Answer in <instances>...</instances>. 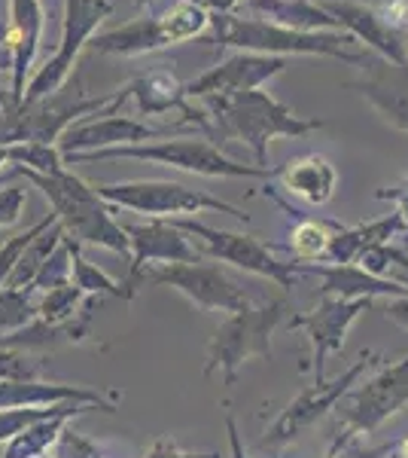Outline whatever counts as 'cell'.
Instances as JSON below:
<instances>
[{
	"label": "cell",
	"instance_id": "42",
	"mask_svg": "<svg viewBox=\"0 0 408 458\" xmlns=\"http://www.w3.org/2000/svg\"><path fill=\"white\" fill-rule=\"evenodd\" d=\"M135 6L137 10H144V6H150V0H135Z\"/></svg>",
	"mask_w": 408,
	"mask_h": 458
},
{
	"label": "cell",
	"instance_id": "21",
	"mask_svg": "<svg viewBox=\"0 0 408 458\" xmlns=\"http://www.w3.org/2000/svg\"><path fill=\"white\" fill-rule=\"evenodd\" d=\"M274 181L287 190V196L302 199L305 205H329L338 190V168L323 153H302L287 165L274 168Z\"/></svg>",
	"mask_w": 408,
	"mask_h": 458
},
{
	"label": "cell",
	"instance_id": "18",
	"mask_svg": "<svg viewBox=\"0 0 408 458\" xmlns=\"http://www.w3.org/2000/svg\"><path fill=\"white\" fill-rule=\"evenodd\" d=\"M321 4L345 34H351L357 43H366L375 55L387 58L393 64H408V34L387 25L372 6L357 0H314Z\"/></svg>",
	"mask_w": 408,
	"mask_h": 458
},
{
	"label": "cell",
	"instance_id": "6",
	"mask_svg": "<svg viewBox=\"0 0 408 458\" xmlns=\"http://www.w3.org/2000/svg\"><path fill=\"white\" fill-rule=\"evenodd\" d=\"M107 159L153 162V165L177 168V172L202 174V177H256V181L274 177V168L244 165V162L226 157L217 144L207 141L202 135L165 138V141L135 144V147H113V150H101V153H77V157L64 159V165H77V162H107Z\"/></svg>",
	"mask_w": 408,
	"mask_h": 458
},
{
	"label": "cell",
	"instance_id": "20",
	"mask_svg": "<svg viewBox=\"0 0 408 458\" xmlns=\"http://www.w3.org/2000/svg\"><path fill=\"white\" fill-rule=\"evenodd\" d=\"M302 276L321 278V293L336 300H378V297H408V287L390 278H378L357 263H299Z\"/></svg>",
	"mask_w": 408,
	"mask_h": 458
},
{
	"label": "cell",
	"instance_id": "40",
	"mask_svg": "<svg viewBox=\"0 0 408 458\" xmlns=\"http://www.w3.org/2000/svg\"><path fill=\"white\" fill-rule=\"evenodd\" d=\"M393 458H408V437H403L396 443V449H393Z\"/></svg>",
	"mask_w": 408,
	"mask_h": 458
},
{
	"label": "cell",
	"instance_id": "3",
	"mask_svg": "<svg viewBox=\"0 0 408 458\" xmlns=\"http://www.w3.org/2000/svg\"><path fill=\"white\" fill-rule=\"evenodd\" d=\"M10 172L21 174L28 183L43 190L64 235L77 242V245L104 248L122 257L131 254L129 235H125L120 220L113 217V208L95 193V183L83 181V177L68 172V168H58L52 174L25 172V168H10Z\"/></svg>",
	"mask_w": 408,
	"mask_h": 458
},
{
	"label": "cell",
	"instance_id": "17",
	"mask_svg": "<svg viewBox=\"0 0 408 458\" xmlns=\"http://www.w3.org/2000/svg\"><path fill=\"white\" fill-rule=\"evenodd\" d=\"M43 28H46L43 0H10V16L4 21V53L10 62V95L16 101H21L28 80L34 77Z\"/></svg>",
	"mask_w": 408,
	"mask_h": 458
},
{
	"label": "cell",
	"instance_id": "39",
	"mask_svg": "<svg viewBox=\"0 0 408 458\" xmlns=\"http://www.w3.org/2000/svg\"><path fill=\"white\" fill-rule=\"evenodd\" d=\"M198 6H204L207 13H235V6L241 4V0H196Z\"/></svg>",
	"mask_w": 408,
	"mask_h": 458
},
{
	"label": "cell",
	"instance_id": "29",
	"mask_svg": "<svg viewBox=\"0 0 408 458\" xmlns=\"http://www.w3.org/2000/svg\"><path fill=\"white\" fill-rule=\"evenodd\" d=\"M37 293L31 287H4L0 291V336L16 334L37 321Z\"/></svg>",
	"mask_w": 408,
	"mask_h": 458
},
{
	"label": "cell",
	"instance_id": "33",
	"mask_svg": "<svg viewBox=\"0 0 408 458\" xmlns=\"http://www.w3.org/2000/svg\"><path fill=\"white\" fill-rule=\"evenodd\" d=\"M393 449L396 443H384V446H366L360 443V437L338 443V446H329L326 458H393Z\"/></svg>",
	"mask_w": 408,
	"mask_h": 458
},
{
	"label": "cell",
	"instance_id": "2",
	"mask_svg": "<svg viewBox=\"0 0 408 458\" xmlns=\"http://www.w3.org/2000/svg\"><path fill=\"white\" fill-rule=\"evenodd\" d=\"M217 49H238V53L259 55H323L338 58L345 64H362L369 58L366 49H354L357 43L345 31H293L265 19H241L235 13H211V25L204 34Z\"/></svg>",
	"mask_w": 408,
	"mask_h": 458
},
{
	"label": "cell",
	"instance_id": "5",
	"mask_svg": "<svg viewBox=\"0 0 408 458\" xmlns=\"http://www.w3.org/2000/svg\"><path fill=\"white\" fill-rule=\"evenodd\" d=\"M207 25H211V13L204 6H198L196 0H171L165 10L140 16L129 21V25L110 28L104 34H95L88 47L98 55H153L168 47H177V43L204 37Z\"/></svg>",
	"mask_w": 408,
	"mask_h": 458
},
{
	"label": "cell",
	"instance_id": "7",
	"mask_svg": "<svg viewBox=\"0 0 408 458\" xmlns=\"http://www.w3.org/2000/svg\"><path fill=\"white\" fill-rule=\"evenodd\" d=\"M95 193H98L110 208L135 211L150 220L192 217V214H202V211H220V214H232L241 224H250V214H244L241 208L204 193V190H192L187 183H177V181L95 183Z\"/></svg>",
	"mask_w": 408,
	"mask_h": 458
},
{
	"label": "cell",
	"instance_id": "1",
	"mask_svg": "<svg viewBox=\"0 0 408 458\" xmlns=\"http://www.w3.org/2000/svg\"><path fill=\"white\" fill-rule=\"evenodd\" d=\"M204 114L207 141H217V147L229 141L244 144L259 168H269V144L274 138H305L323 129V120H305L262 89L226 98H204Z\"/></svg>",
	"mask_w": 408,
	"mask_h": 458
},
{
	"label": "cell",
	"instance_id": "9",
	"mask_svg": "<svg viewBox=\"0 0 408 458\" xmlns=\"http://www.w3.org/2000/svg\"><path fill=\"white\" fill-rule=\"evenodd\" d=\"M113 0H64V19H62V40L55 53L43 68L34 71L28 80L21 101H43L49 95L62 92L64 83L71 80L73 68L79 62V53L92 43L98 28L113 16Z\"/></svg>",
	"mask_w": 408,
	"mask_h": 458
},
{
	"label": "cell",
	"instance_id": "23",
	"mask_svg": "<svg viewBox=\"0 0 408 458\" xmlns=\"http://www.w3.org/2000/svg\"><path fill=\"white\" fill-rule=\"evenodd\" d=\"M399 229H405L403 214H387L381 220H369L360 226H338L332 233L329 250H326L323 263H357L369 248L375 245H387L390 235H396Z\"/></svg>",
	"mask_w": 408,
	"mask_h": 458
},
{
	"label": "cell",
	"instance_id": "10",
	"mask_svg": "<svg viewBox=\"0 0 408 458\" xmlns=\"http://www.w3.org/2000/svg\"><path fill=\"white\" fill-rule=\"evenodd\" d=\"M378 360H381V354L362 352L360 358L347 367V370H341L336 376V379L314 382V386H308L305 391H299V394L287 403V410L280 412V416L274 419L269 428H265V434L256 440V449H262V453H265V449H269V453H278V449L296 443L302 434L311 431V428L321 422L326 412L336 410V403L345 394H351V388L360 382V376L366 373L369 367H375Z\"/></svg>",
	"mask_w": 408,
	"mask_h": 458
},
{
	"label": "cell",
	"instance_id": "12",
	"mask_svg": "<svg viewBox=\"0 0 408 458\" xmlns=\"http://www.w3.org/2000/svg\"><path fill=\"white\" fill-rule=\"evenodd\" d=\"M405 406H408V352L403 360L381 367L372 379L362 382V386L347 397L332 446L347 443L354 437H362V434H375L378 428L384 422H390Z\"/></svg>",
	"mask_w": 408,
	"mask_h": 458
},
{
	"label": "cell",
	"instance_id": "22",
	"mask_svg": "<svg viewBox=\"0 0 408 458\" xmlns=\"http://www.w3.org/2000/svg\"><path fill=\"white\" fill-rule=\"evenodd\" d=\"M55 403H88L95 410L113 412L116 406L104 401L98 391L68 382L46 379H0V410H21V406H55Z\"/></svg>",
	"mask_w": 408,
	"mask_h": 458
},
{
	"label": "cell",
	"instance_id": "34",
	"mask_svg": "<svg viewBox=\"0 0 408 458\" xmlns=\"http://www.w3.org/2000/svg\"><path fill=\"white\" fill-rule=\"evenodd\" d=\"M25 205H28L25 187H0V229L19 224Z\"/></svg>",
	"mask_w": 408,
	"mask_h": 458
},
{
	"label": "cell",
	"instance_id": "11",
	"mask_svg": "<svg viewBox=\"0 0 408 458\" xmlns=\"http://www.w3.org/2000/svg\"><path fill=\"white\" fill-rule=\"evenodd\" d=\"M146 284H162L174 287L177 293H183L192 306L202 312H244L254 306V297L238 278L229 276L217 263H165L153 266V269L140 272L137 291Z\"/></svg>",
	"mask_w": 408,
	"mask_h": 458
},
{
	"label": "cell",
	"instance_id": "28",
	"mask_svg": "<svg viewBox=\"0 0 408 458\" xmlns=\"http://www.w3.org/2000/svg\"><path fill=\"white\" fill-rule=\"evenodd\" d=\"M71 263H73V284L86 293V297H116V300H129L125 293V284L110 278L101 266L88 263L83 254H79V245L71 239Z\"/></svg>",
	"mask_w": 408,
	"mask_h": 458
},
{
	"label": "cell",
	"instance_id": "8",
	"mask_svg": "<svg viewBox=\"0 0 408 458\" xmlns=\"http://www.w3.org/2000/svg\"><path fill=\"white\" fill-rule=\"evenodd\" d=\"M171 224L189 235V242L196 245V250L207 260H220L229 263L235 269H244L250 276L269 278L278 287H296V278L302 276L299 263H284L271 254L269 248L262 245L259 239L247 233H232V229H217L207 226L198 217H171Z\"/></svg>",
	"mask_w": 408,
	"mask_h": 458
},
{
	"label": "cell",
	"instance_id": "30",
	"mask_svg": "<svg viewBox=\"0 0 408 458\" xmlns=\"http://www.w3.org/2000/svg\"><path fill=\"white\" fill-rule=\"evenodd\" d=\"M4 150H6V162L12 168H25V172H37V174H52L58 168H64V157L58 150V144L21 141L4 147Z\"/></svg>",
	"mask_w": 408,
	"mask_h": 458
},
{
	"label": "cell",
	"instance_id": "16",
	"mask_svg": "<svg viewBox=\"0 0 408 458\" xmlns=\"http://www.w3.org/2000/svg\"><path fill=\"white\" fill-rule=\"evenodd\" d=\"M289 68V58L278 55H259V53H235L222 58L220 64L207 68L202 77H196L192 83L183 86L189 101H204V98H226V95H241L262 89L269 80L280 77Z\"/></svg>",
	"mask_w": 408,
	"mask_h": 458
},
{
	"label": "cell",
	"instance_id": "27",
	"mask_svg": "<svg viewBox=\"0 0 408 458\" xmlns=\"http://www.w3.org/2000/svg\"><path fill=\"white\" fill-rule=\"evenodd\" d=\"M62 239H64L62 224L49 226L46 233L37 235L31 245L25 248V254L19 257V263H16V269H12V276H10V282H6V287H31V282L37 278V272L43 269V263L49 260L52 250L62 245Z\"/></svg>",
	"mask_w": 408,
	"mask_h": 458
},
{
	"label": "cell",
	"instance_id": "26",
	"mask_svg": "<svg viewBox=\"0 0 408 458\" xmlns=\"http://www.w3.org/2000/svg\"><path fill=\"white\" fill-rule=\"evenodd\" d=\"M336 229L338 224H329V220H299V224L293 226V233H289L287 250L293 254L296 263L323 260Z\"/></svg>",
	"mask_w": 408,
	"mask_h": 458
},
{
	"label": "cell",
	"instance_id": "38",
	"mask_svg": "<svg viewBox=\"0 0 408 458\" xmlns=\"http://www.w3.org/2000/svg\"><path fill=\"white\" fill-rule=\"evenodd\" d=\"M226 434H229V458H250L247 455V449H244V440H241V431H238V425H235V419L226 412Z\"/></svg>",
	"mask_w": 408,
	"mask_h": 458
},
{
	"label": "cell",
	"instance_id": "4",
	"mask_svg": "<svg viewBox=\"0 0 408 458\" xmlns=\"http://www.w3.org/2000/svg\"><path fill=\"white\" fill-rule=\"evenodd\" d=\"M287 315L293 312H289V302L284 297L265 300L259 306L254 302L244 312L229 315L207 343L204 376L220 373L226 386H235L241 367L250 358L271 360V336L284 324Z\"/></svg>",
	"mask_w": 408,
	"mask_h": 458
},
{
	"label": "cell",
	"instance_id": "35",
	"mask_svg": "<svg viewBox=\"0 0 408 458\" xmlns=\"http://www.w3.org/2000/svg\"><path fill=\"white\" fill-rule=\"evenodd\" d=\"M357 4L372 6V10L387 21V25L408 34V0H357Z\"/></svg>",
	"mask_w": 408,
	"mask_h": 458
},
{
	"label": "cell",
	"instance_id": "19",
	"mask_svg": "<svg viewBox=\"0 0 408 458\" xmlns=\"http://www.w3.org/2000/svg\"><path fill=\"white\" fill-rule=\"evenodd\" d=\"M351 89H357L384 123L408 135V64H393L381 55H369L360 64V77Z\"/></svg>",
	"mask_w": 408,
	"mask_h": 458
},
{
	"label": "cell",
	"instance_id": "13",
	"mask_svg": "<svg viewBox=\"0 0 408 458\" xmlns=\"http://www.w3.org/2000/svg\"><path fill=\"white\" fill-rule=\"evenodd\" d=\"M187 131L180 123L171 125H153L137 116H125V114H95L92 120H79L73 123L62 138H58V150L64 159L77 157V153H101V150H113V147H135V144H153V141H165L171 135H180Z\"/></svg>",
	"mask_w": 408,
	"mask_h": 458
},
{
	"label": "cell",
	"instance_id": "14",
	"mask_svg": "<svg viewBox=\"0 0 408 458\" xmlns=\"http://www.w3.org/2000/svg\"><path fill=\"white\" fill-rule=\"evenodd\" d=\"M372 306V300H336L323 297L311 312L305 315H289V327L302 330L311 339V360L302 370L314 373V382H323L326 358L345 349V339L351 327L360 321V315Z\"/></svg>",
	"mask_w": 408,
	"mask_h": 458
},
{
	"label": "cell",
	"instance_id": "24",
	"mask_svg": "<svg viewBox=\"0 0 408 458\" xmlns=\"http://www.w3.org/2000/svg\"><path fill=\"white\" fill-rule=\"evenodd\" d=\"M256 19L274 25L293 28V31H341L338 21L314 0H244Z\"/></svg>",
	"mask_w": 408,
	"mask_h": 458
},
{
	"label": "cell",
	"instance_id": "25",
	"mask_svg": "<svg viewBox=\"0 0 408 458\" xmlns=\"http://www.w3.org/2000/svg\"><path fill=\"white\" fill-rule=\"evenodd\" d=\"M95 410L88 403H55V406H21V410H0V443H10L28 428L46 422V419H71Z\"/></svg>",
	"mask_w": 408,
	"mask_h": 458
},
{
	"label": "cell",
	"instance_id": "41",
	"mask_svg": "<svg viewBox=\"0 0 408 458\" xmlns=\"http://www.w3.org/2000/svg\"><path fill=\"white\" fill-rule=\"evenodd\" d=\"M0 62L6 64V71H10V62H6V53H4V21H0ZM4 73V71H0Z\"/></svg>",
	"mask_w": 408,
	"mask_h": 458
},
{
	"label": "cell",
	"instance_id": "32",
	"mask_svg": "<svg viewBox=\"0 0 408 458\" xmlns=\"http://www.w3.org/2000/svg\"><path fill=\"white\" fill-rule=\"evenodd\" d=\"M55 224H58L55 214H46V217L37 220V224H34L31 229H25V233L12 235V239H6L4 245H0V291H4L6 282H10L12 269H16L19 257L25 254V248L31 245V242L37 239V235L46 233V229H49V226H55Z\"/></svg>",
	"mask_w": 408,
	"mask_h": 458
},
{
	"label": "cell",
	"instance_id": "31",
	"mask_svg": "<svg viewBox=\"0 0 408 458\" xmlns=\"http://www.w3.org/2000/svg\"><path fill=\"white\" fill-rule=\"evenodd\" d=\"M86 302V293L79 291L77 284H62V287H52V291L40 293L37 300V318L40 321H49V324H58V321H68L83 309Z\"/></svg>",
	"mask_w": 408,
	"mask_h": 458
},
{
	"label": "cell",
	"instance_id": "36",
	"mask_svg": "<svg viewBox=\"0 0 408 458\" xmlns=\"http://www.w3.org/2000/svg\"><path fill=\"white\" fill-rule=\"evenodd\" d=\"M144 458H220V453H189V449H183L171 434H162V437H155L150 443Z\"/></svg>",
	"mask_w": 408,
	"mask_h": 458
},
{
	"label": "cell",
	"instance_id": "37",
	"mask_svg": "<svg viewBox=\"0 0 408 458\" xmlns=\"http://www.w3.org/2000/svg\"><path fill=\"white\" fill-rule=\"evenodd\" d=\"M384 315H387V321H393L396 327L408 330V297L387 300V306H384Z\"/></svg>",
	"mask_w": 408,
	"mask_h": 458
},
{
	"label": "cell",
	"instance_id": "15",
	"mask_svg": "<svg viewBox=\"0 0 408 458\" xmlns=\"http://www.w3.org/2000/svg\"><path fill=\"white\" fill-rule=\"evenodd\" d=\"M129 235V276H125V293L129 300L137 297V278L140 272L165 263H202L204 257L198 254L196 245L183 229H177L171 220H146V224H122Z\"/></svg>",
	"mask_w": 408,
	"mask_h": 458
}]
</instances>
